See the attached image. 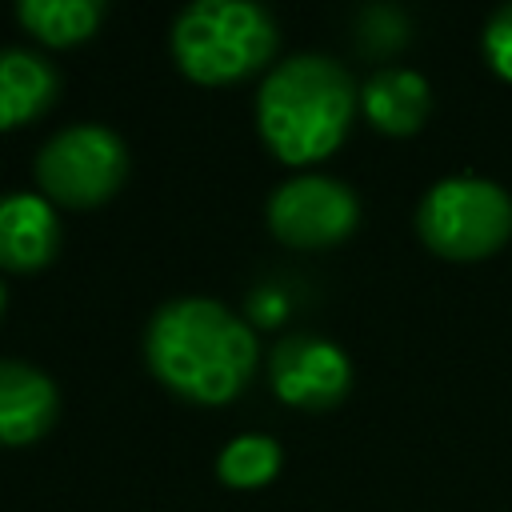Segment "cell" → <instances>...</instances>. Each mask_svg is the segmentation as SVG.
Wrapping results in <instances>:
<instances>
[{"label": "cell", "instance_id": "obj_16", "mask_svg": "<svg viewBox=\"0 0 512 512\" xmlns=\"http://www.w3.org/2000/svg\"><path fill=\"white\" fill-rule=\"evenodd\" d=\"M280 312H284V304H280V296H272L268 288H260V292L248 296V316H252V320H260V324H276Z\"/></svg>", "mask_w": 512, "mask_h": 512}, {"label": "cell", "instance_id": "obj_12", "mask_svg": "<svg viewBox=\"0 0 512 512\" xmlns=\"http://www.w3.org/2000/svg\"><path fill=\"white\" fill-rule=\"evenodd\" d=\"M16 20L40 44L68 48L88 40L104 20V0H20Z\"/></svg>", "mask_w": 512, "mask_h": 512}, {"label": "cell", "instance_id": "obj_10", "mask_svg": "<svg viewBox=\"0 0 512 512\" xmlns=\"http://www.w3.org/2000/svg\"><path fill=\"white\" fill-rule=\"evenodd\" d=\"M360 112L384 136H416L432 112V88L416 68L384 64L364 80Z\"/></svg>", "mask_w": 512, "mask_h": 512}, {"label": "cell", "instance_id": "obj_5", "mask_svg": "<svg viewBox=\"0 0 512 512\" xmlns=\"http://www.w3.org/2000/svg\"><path fill=\"white\" fill-rule=\"evenodd\" d=\"M128 176V144L108 124H68L36 152V184L44 200L64 208L104 204Z\"/></svg>", "mask_w": 512, "mask_h": 512}, {"label": "cell", "instance_id": "obj_1", "mask_svg": "<svg viewBox=\"0 0 512 512\" xmlns=\"http://www.w3.org/2000/svg\"><path fill=\"white\" fill-rule=\"evenodd\" d=\"M256 332L212 296L164 300L144 328V360L152 376L192 404L236 400L256 372Z\"/></svg>", "mask_w": 512, "mask_h": 512}, {"label": "cell", "instance_id": "obj_4", "mask_svg": "<svg viewBox=\"0 0 512 512\" xmlns=\"http://www.w3.org/2000/svg\"><path fill=\"white\" fill-rule=\"evenodd\" d=\"M416 232L440 260H488L512 236V196L504 184L484 176H444L424 192Z\"/></svg>", "mask_w": 512, "mask_h": 512}, {"label": "cell", "instance_id": "obj_2", "mask_svg": "<svg viewBox=\"0 0 512 512\" xmlns=\"http://www.w3.org/2000/svg\"><path fill=\"white\" fill-rule=\"evenodd\" d=\"M360 108L352 72L324 52H296L268 68L256 92V128L268 152L284 164L332 156Z\"/></svg>", "mask_w": 512, "mask_h": 512}, {"label": "cell", "instance_id": "obj_17", "mask_svg": "<svg viewBox=\"0 0 512 512\" xmlns=\"http://www.w3.org/2000/svg\"><path fill=\"white\" fill-rule=\"evenodd\" d=\"M4 304H8V292H4V284H0V316H4Z\"/></svg>", "mask_w": 512, "mask_h": 512}, {"label": "cell", "instance_id": "obj_8", "mask_svg": "<svg viewBox=\"0 0 512 512\" xmlns=\"http://www.w3.org/2000/svg\"><path fill=\"white\" fill-rule=\"evenodd\" d=\"M60 416V392L48 372L28 360L0 356V444L20 448L40 440Z\"/></svg>", "mask_w": 512, "mask_h": 512}, {"label": "cell", "instance_id": "obj_11", "mask_svg": "<svg viewBox=\"0 0 512 512\" xmlns=\"http://www.w3.org/2000/svg\"><path fill=\"white\" fill-rule=\"evenodd\" d=\"M60 96V68L20 44L0 48V132L20 128L36 116H44Z\"/></svg>", "mask_w": 512, "mask_h": 512}, {"label": "cell", "instance_id": "obj_13", "mask_svg": "<svg viewBox=\"0 0 512 512\" xmlns=\"http://www.w3.org/2000/svg\"><path fill=\"white\" fill-rule=\"evenodd\" d=\"M280 472V444L264 432L232 436L216 456V476L228 488H264Z\"/></svg>", "mask_w": 512, "mask_h": 512}, {"label": "cell", "instance_id": "obj_6", "mask_svg": "<svg viewBox=\"0 0 512 512\" xmlns=\"http://www.w3.org/2000/svg\"><path fill=\"white\" fill-rule=\"evenodd\" d=\"M360 224L356 192L324 172H300L272 188L268 228L288 248H332Z\"/></svg>", "mask_w": 512, "mask_h": 512}, {"label": "cell", "instance_id": "obj_3", "mask_svg": "<svg viewBox=\"0 0 512 512\" xmlns=\"http://www.w3.org/2000/svg\"><path fill=\"white\" fill-rule=\"evenodd\" d=\"M280 48V28L252 0H192L172 20L176 68L196 84H232L260 72Z\"/></svg>", "mask_w": 512, "mask_h": 512}, {"label": "cell", "instance_id": "obj_7", "mask_svg": "<svg viewBox=\"0 0 512 512\" xmlns=\"http://www.w3.org/2000/svg\"><path fill=\"white\" fill-rule=\"evenodd\" d=\"M272 392L304 412L336 408L352 388V360L340 344L316 332H288L268 352Z\"/></svg>", "mask_w": 512, "mask_h": 512}, {"label": "cell", "instance_id": "obj_9", "mask_svg": "<svg viewBox=\"0 0 512 512\" xmlns=\"http://www.w3.org/2000/svg\"><path fill=\"white\" fill-rule=\"evenodd\" d=\"M60 252V216L56 204L36 192L0 196V268L36 272Z\"/></svg>", "mask_w": 512, "mask_h": 512}, {"label": "cell", "instance_id": "obj_15", "mask_svg": "<svg viewBox=\"0 0 512 512\" xmlns=\"http://www.w3.org/2000/svg\"><path fill=\"white\" fill-rule=\"evenodd\" d=\"M480 48H484L488 68H492L500 80L512 84V4H500V8L484 20Z\"/></svg>", "mask_w": 512, "mask_h": 512}, {"label": "cell", "instance_id": "obj_14", "mask_svg": "<svg viewBox=\"0 0 512 512\" xmlns=\"http://www.w3.org/2000/svg\"><path fill=\"white\" fill-rule=\"evenodd\" d=\"M412 40V20L396 4H364L356 12V44L364 56H392Z\"/></svg>", "mask_w": 512, "mask_h": 512}]
</instances>
